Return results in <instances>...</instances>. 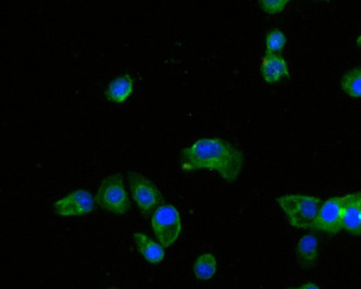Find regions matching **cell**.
<instances>
[{
  "label": "cell",
  "instance_id": "obj_1",
  "mask_svg": "<svg viewBox=\"0 0 361 289\" xmlns=\"http://www.w3.org/2000/svg\"><path fill=\"white\" fill-rule=\"evenodd\" d=\"M179 161L185 171H214L229 184L239 178L245 165L241 150L217 137L202 138L191 144L181 150Z\"/></svg>",
  "mask_w": 361,
  "mask_h": 289
},
{
  "label": "cell",
  "instance_id": "obj_2",
  "mask_svg": "<svg viewBox=\"0 0 361 289\" xmlns=\"http://www.w3.org/2000/svg\"><path fill=\"white\" fill-rule=\"evenodd\" d=\"M277 202L291 226L298 229H312L324 202L310 195L288 194L278 197Z\"/></svg>",
  "mask_w": 361,
  "mask_h": 289
},
{
  "label": "cell",
  "instance_id": "obj_3",
  "mask_svg": "<svg viewBox=\"0 0 361 289\" xmlns=\"http://www.w3.org/2000/svg\"><path fill=\"white\" fill-rule=\"evenodd\" d=\"M94 199L102 209L116 215H123L130 208L128 194L123 177L119 173L108 176L102 180Z\"/></svg>",
  "mask_w": 361,
  "mask_h": 289
},
{
  "label": "cell",
  "instance_id": "obj_4",
  "mask_svg": "<svg viewBox=\"0 0 361 289\" xmlns=\"http://www.w3.org/2000/svg\"><path fill=\"white\" fill-rule=\"evenodd\" d=\"M152 229L164 247H171L178 240L183 229L180 214L173 205L160 206L152 219Z\"/></svg>",
  "mask_w": 361,
  "mask_h": 289
},
{
  "label": "cell",
  "instance_id": "obj_5",
  "mask_svg": "<svg viewBox=\"0 0 361 289\" xmlns=\"http://www.w3.org/2000/svg\"><path fill=\"white\" fill-rule=\"evenodd\" d=\"M127 177L133 197L142 213L149 215L156 211L163 202V195L159 188L138 171H128Z\"/></svg>",
  "mask_w": 361,
  "mask_h": 289
},
{
  "label": "cell",
  "instance_id": "obj_6",
  "mask_svg": "<svg viewBox=\"0 0 361 289\" xmlns=\"http://www.w3.org/2000/svg\"><path fill=\"white\" fill-rule=\"evenodd\" d=\"M312 229L328 234L343 230V197H331L322 202Z\"/></svg>",
  "mask_w": 361,
  "mask_h": 289
},
{
  "label": "cell",
  "instance_id": "obj_7",
  "mask_svg": "<svg viewBox=\"0 0 361 289\" xmlns=\"http://www.w3.org/2000/svg\"><path fill=\"white\" fill-rule=\"evenodd\" d=\"M94 202L96 199L88 190H73L55 202L56 213L63 217L87 215L94 211Z\"/></svg>",
  "mask_w": 361,
  "mask_h": 289
},
{
  "label": "cell",
  "instance_id": "obj_8",
  "mask_svg": "<svg viewBox=\"0 0 361 289\" xmlns=\"http://www.w3.org/2000/svg\"><path fill=\"white\" fill-rule=\"evenodd\" d=\"M343 229L353 236H361V192L343 196Z\"/></svg>",
  "mask_w": 361,
  "mask_h": 289
},
{
  "label": "cell",
  "instance_id": "obj_9",
  "mask_svg": "<svg viewBox=\"0 0 361 289\" xmlns=\"http://www.w3.org/2000/svg\"><path fill=\"white\" fill-rule=\"evenodd\" d=\"M260 74L264 82L272 85L288 78L290 71L288 63L283 56L264 54L260 65Z\"/></svg>",
  "mask_w": 361,
  "mask_h": 289
},
{
  "label": "cell",
  "instance_id": "obj_10",
  "mask_svg": "<svg viewBox=\"0 0 361 289\" xmlns=\"http://www.w3.org/2000/svg\"><path fill=\"white\" fill-rule=\"evenodd\" d=\"M134 242L139 254L148 263L158 265L165 259V247L159 242H154L142 233H136L134 235Z\"/></svg>",
  "mask_w": 361,
  "mask_h": 289
},
{
  "label": "cell",
  "instance_id": "obj_11",
  "mask_svg": "<svg viewBox=\"0 0 361 289\" xmlns=\"http://www.w3.org/2000/svg\"><path fill=\"white\" fill-rule=\"evenodd\" d=\"M297 258L299 264L305 269L316 265L319 256V242L314 235L307 234L301 237L297 244Z\"/></svg>",
  "mask_w": 361,
  "mask_h": 289
},
{
  "label": "cell",
  "instance_id": "obj_12",
  "mask_svg": "<svg viewBox=\"0 0 361 289\" xmlns=\"http://www.w3.org/2000/svg\"><path fill=\"white\" fill-rule=\"evenodd\" d=\"M134 92V82L128 75L117 77L110 82L106 90L108 100L116 104L125 103Z\"/></svg>",
  "mask_w": 361,
  "mask_h": 289
},
{
  "label": "cell",
  "instance_id": "obj_13",
  "mask_svg": "<svg viewBox=\"0 0 361 289\" xmlns=\"http://www.w3.org/2000/svg\"><path fill=\"white\" fill-rule=\"evenodd\" d=\"M217 259L209 252L202 254L197 258L194 265L195 276L199 281H209L215 277L217 273Z\"/></svg>",
  "mask_w": 361,
  "mask_h": 289
},
{
  "label": "cell",
  "instance_id": "obj_14",
  "mask_svg": "<svg viewBox=\"0 0 361 289\" xmlns=\"http://www.w3.org/2000/svg\"><path fill=\"white\" fill-rule=\"evenodd\" d=\"M341 86L349 97L361 98V67L350 69L343 74Z\"/></svg>",
  "mask_w": 361,
  "mask_h": 289
},
{
  "label": "cell",
  "instance_id": "obj_15",
  "mask_svg": "<svg viewBox=\"0 0 361 289\" xmlns=\"http://www.w3.org/2000/svg\"><path fill=\"white\" fill-rule=\"evenodd\" d=\"M264 45H266V54L279 55L287 45V37L280 29H270L266 35Z\"/></svg>",
  "mask_w": 361,
  "mask_h": 289
},
{
  "label": "cell",
  "instance_id": "obj_16",
  "mask_svg": "<svg viewBox=\"0 0 361 289\" xmlns=\"http://www.w3.org/2000/svg\"><path fill=\"white\" fill-rule=\"evenodd\" d=\"M289 0H262L260 7L268 15H277L287 7Z\"/></svg>",
  "mask_w": 361,
  "mask_h": 289
},
{
  "label": "cell",
  "instance_id": "obj_17",
  "mask_svg": "<svg viewBox=\"0 0 361 289\" xmlns=\"http://www.w3.org/2000/svg\"><path fill=\"white\" fill-rule=\"evenodd\" d=\"M296 289H322L317 284L314 283H307V284L301 285V286L297 287Z\"/></svg>",
  "mask_w": 361,
  "mask_h": 289
},
{
  "label": "cell",
  "instance_id": "obj_18",
  "mask_svg": "<svg viewBox=\"0 0 361 289\" xmlns=\"http://www.w3.org/2000/svg\"><path fill=\"white\" fill-rule=\"evenodd\" d=\"M356 44H357V46H358V47L361 48V34L359 35V37L357 38Z\"/></svg>",
  "mask_w": 361,
  "mask_h": 289
},
{
  "label": "cell",
  "instance_id": "obj_19",
  "mask_svg": "<svg viewBox=\"0 0 361 289\" xmlns=\"http://www.w3.org/2000/svg\"><path fill=\"white\" fill-rule=\"evenodd\" d=\"M105 289H119V288H117V287H109V288H105Z\"/></svg>",
  "mask_w": 361,
  "mask_h": 289
},
{
  "label": "cell",
  "instance_id": "obj_20",
  "mask_svg": "<svg viewBox=\"0 0 361 289\" xmlns=\"http://www.w3.org/2000/svg\"><path fill=\"white\" fill-rule=\"evenodd\" d=\"M286 289H296V288H293V287H289V288H286Z\"/></svg>",
  "mask_w": 361,
  "mask_h": 289
}]
</instances>
